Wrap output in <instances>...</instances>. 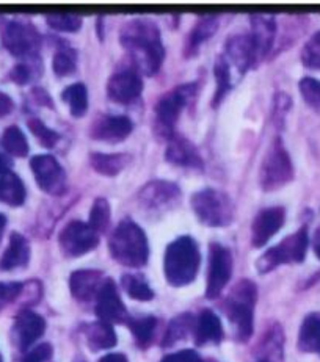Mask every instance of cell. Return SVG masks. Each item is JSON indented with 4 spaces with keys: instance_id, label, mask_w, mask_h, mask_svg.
I'll use <instances>...</instances> for the list:
<instances>
[{
    "instance_id": "cell-9",
    "label": "cell",
    "mask_w": 320,
    "mask_h": 362,
    "mask_svg": "<svg viewBox=\"0 0 320 362\" xmlns=\"http://www.w3.org/2000/svg\"><path fill=\"white\" fill-rule=\"evenodd\" d=\"M183 192L170 180H151L137 194V202L142 211L151 215H162L173 211L181 204Z\"/></svg>"
},
{
    "instance_id": "cell-32",
    "label": "cell",
    "mask_w": 320,
    "mask_h": 362,
    "mask_svg": "<svg viewBox=\"0 0 320 362\" xmlns=\"http://www.w3.org/2000/svg\"><path fill=\"white\" fill-rule=\"evenodd\" d=\"M129 329L132 332L135 342L142 346V349H147L151 344L152 337H154V331L157 327L156 317L152 315H142L135 318H129L127 320Z\"/></svg>"
},
{
    "instance_id": "cell-16",
    "label": "cell",
    "mask_w": 320,
    "mask_h": 362,
    "mask_svg": "<svg viewBox=\"0 0 320 362\" xmlns=\"http://www.w3.org/2000/svg\"><path fill=\"white\" fill-rule=\"evenodd\" d=\"M134 122L125 115H104L93 122L90 135L93 140L116 144L132 134Z\"/></svg>"
},
{
    "instance_id": "cell-48",
    "label": "cell",
    "mask_w": 320,
    "mask_h": 362,
    "mask_svg": "<svg viewBox=\"0 0 320 362\" xmlns=\"http://www.w3.org/2000/svg\"><path fill=\"white\" fill-rule=\"evenodd\" d=\"M11 160L8 157H6L5 154H2L0 152V176L2 175H6V173H10V168H11Z\"/></svg>"
},
{
    "instance_id": "cell-44",
    "label": "cell",
    "mask_w": 320,
    "mask_h": 362,
    "mask_svg": "<svg viewBox=\"0 0 320 362\" xmlns=\"http://www.w3.org/2000/svg\"><path fill=\"white\" fill-rule=\"evenodd\" d=\"M52 353L54 351L50 344H41L38 346H35L32 351H28L23 362H49L50 358H52Z\"/></svg>"
},
{
    "instance_id": "cell-47",
    "label": "cell",
    "mask_w": 320,
    "mask_h": 362,
    "mask_svg": "<svg viewBox=\"0 0 320 362\" xmlns=\"http://www.w3.org/2000/svg\"><path fill=\"white\" fill-rule=\"evenodd\" d=\"M99 362H129L125 354L121 353H110V354H105L104 358H101Z\"/></svg>"
},
{
    "instance_id": "cell-18",
    "label": "cell",
    "mask_w": 320,
    "mask_h": 362,
    "mask_svg": "<svg viewBox=\"0 0 320 362\" xmlns=\"http://www.w3.org/2000/svg\"><path fill=\"white\" fill-rule=\"evenodd\" d=\"M46 331V320L33 310H23L14 322L13 339L19 350H27Z\"/></svg>"
},
{
    "instance_id": "cell-34",
    "label": "cell",
    "mask_w": 320,
    "mask_h": 362,
    "mask_svg": "<svg viewBox=\"0 0 320 362\" xmlns=\"http://www.w3.org/2000/svg\"><path fill=\"white\" fill-rule=\"evenodd\" d=\"M2 146L6 151V154L13 157H25L28 154L27 136L18 126H10L5 129L2 135Z\"/></svg>"
},
{
    "instance_id": "cell-37",
    "label": "cell",
    "mask_w": 320,
    "mask_h": 362,
    "mask_svg": "<svg viewBox=\"0 0 320 362\" xmlns=\"http://www.w3.org/2000/svg\"><path fill=\"white\" fill-rule=\"evenodd\" d=\"M195 327V318L190 314H183L171 320L168 329H166V334L164 339V346H171L179 340L187 337L188 332H193Z\"/></svg>"
},
{
    "instance_id": "cell-52",
    "label": "cell",
    "mask_w": 320,
    "mask_h": 362,
    "mask_svg": "<svg viewBox=\"0 0 320 362\" xmlns=\"http://www.w3.org/2000/svg\"><path fill=\"white\" fill-rule=\"evenodd\" d=\"M0 362H4V361H2V354H0Z\"/></svg>"
},
{
    "instance_id": "cell-12",
    "label": "cell",
    "mask_w": 320,
    "mask_h": 362,
    "mask_svg": "<svg viewBox=\"0 0 320 362\" xmlns=\"http://www.w3.org/2000/svg\"><path fill=\"white\" fill-rule=\"evenodd\" d=\"M232 276V256L228 248L220 243H212L209 246V270L206 296L209 300H215L220 296L223 288L227 287Z\"/></svg>"
},
{
    "instance_id": "cell-13",
    "label": "cell",
    "mask_w": 320,
    "mask_h": 362,
    "mask_svg": "<svg viewBox=\"0 0 320 362\" xmlns=\"http://www.w3.org/2000/svg\"><path fill=\"white\" fill-rule=\"evenodd\" d=\"M30 168L42 192L58 197L67 190V173L54 156L40 154L32 157Z\"/></svg>"
},
{
    "instance_id": "cell-38",
    "label": "cell",
    "mask_w": 320,
    "mask_h": 362,
    "mask_svg": "<svg viewBox=\"0 0 320 362\" xmlns=\"http://www.w3.org/2000/svg\"><path fill=\"white\" fill-rule=\"evenodd\" d=\"M46 23L50 25L54 30L58 32H69L76 33L82 28L84 19L79 14H69V13H55V14H47Z\"/></svg>"
},
{
    "instance_id": "cell-11",
    "label": "cell",
    "mask_w": 320,
    "mask_h": 362,
    "mask_svg": "<svg viewBox=\"0 0 320 362\" xmlns=\"http://www.w3.org/2000/svg\"><path fill=\"white\" fill-rule=\"evenodd\" d=\"M58 245L67 257H80L99 245V234L88 223L69 221L58 235Z\"/></svg>"
},
{
    "instance_id": "cell-14",
    "label": "cell",
    "mask_w": 320,
    "mask_h": 362,
    "mask_svg": "<svg viewBox=\"0 0 320 362\" xmlns=\"http://www.w3.org/2000/svg\"><path fill=\"white\" fill-rule=\"evenodd\" d=\"M98 318L101 322L108 325L113 323H127L129 314L126 310L125 303L118 293V288L112 279H105L101 286L96 295V308H94Z\"/></svg>"
},
{
    "instance_id": "cell-31",
    "label": "cell",
    "mask_w": 320,
    "mask_h": 362,
    "mask_svg": "<svg viewBox=\"0 0 320 362\" xmlns=\"http://www.w3.org/2000/svg\"><path fill=\"white\" fill-rule=\"evenodd\" d=\"M214 74H215V81H217V88H215V96L212 100V105L218 107L223 99L227 98L228 91L232 88V74H231V64L227 60V57L223 54L218 57L215 62V68H214Z\"/></svg>"
},
{
    "instance_id": "cell-4",
    "label": "cell",
    "mask_w": 320,
    "mask_h": 362,
    "mask_svg": "<svg viewBox=\"0 0 320 362\" xmlns=\"http://www.w3.org/2000/svg\"><path fill=\"white\" fill-rule=\"evenodd\" d=\"M258 300V288L250 279H240L232 287L224 301V313L234 329V337L239 342H246L254 328V306Z\"/></svg>"
},
{
    "instance_id": "cell-7",
    "label": "cell",
    "mask_w": 320,
    "mask_h": 362,
    "mask_svg": "<svg viewBox=\"0 0 320 362\" xmlns=\"http://www.w3.org/2000/svg\"><path fill=\"white\" fill-rule=\"evenodd\" d=\"M294 179V165L281 139H276L261 163L259 185L264 192H275Z\"/></svg>"
},
{
    "instance_id": "cell-27",
    "label": "cell",
    "mask_w": 320,
    "mask_h": 362,
    "mask_svg": "<svg viewBox=\"0 0 320 362\" xmlns=\"http://www.w3.org/2000/svg\"><path fill=\"white\" fill-rule=\"evenodd\" d=\"M85 339L91 351L108 350L116 345V334L113 331V327L101 320L86 325Z\"/></svg>"
},
{
    "instance_id": "cell-39",
    "label": "cell",
    "mask_w": 320,
    "mask_h": 362,
    "mask_svg": "<svg viewBox=\"0 0 320 362\" xmlns=\"http://www.w3.org/2000/svg\"><path fill=\"white\" fill-rule=\"evenodd\" d=\"M27 126H28V129H30V132L36 136V140L41 143V146L54 148L58 143V140H60V135H58L55 130L47 127L45 122L38 118L28 119Z\"/></svg>"
},
{
    "instance_id": "cell-30",
    "label": "cell",
    "mask_w": 320,
    "mask_h": 362,
    "mask_svg": "<svg viewBox=\"0 0 320 362\" xmlns=\"http://www.w3.org/2000/svg\"><path fill=\"white\" fill-rule=\"evenodd\" d=\"M62 99L67 103L69 113L74 118H82L88 112V90L84 83H72L62 93Z\"/></svg>"
},
{
    "instance_id": "cell-45",
    "label": "cell",
    "mask_w": 320,
    "mask_h": 362,
    "mask_svg": "<svg viewBox=\"0 0 320 362\" xmlns=\"http://www.w3.org/2000/svg\"><path fill=\"white\" fill-rule=\"evenodd\" d=\"M160 362H205V361H202L200 354L193 350H183V351L168 354V356H165Z\"/></svg>"
},
{
    "instance_id": "cell-26",
    "label": "cell",
    "mask_w": 320,
    "mask_h": 362,
    "mask_svg": "<svg viewBox=\"0 0 320 362\" xmlns=\"http://www.w3.org/2000/svg\"><path fill=\"white\" fill-rule=\"evenodd\" d=\"M132 162V157L129 154H104V152H93L90 156V163L93 170L99 175L107 177L118 176L121 171L127 168V165Z\"/></svg>"
},
{
    "instance_id": "cell-49",
    "label": "cell",
    "mask_w": 320,
    "mask_h": 362,
    "mask_svg": "<svg viewBox=\"0 0 320 362\" xmlns=\"http://www.w3.org/2000/svg\"><path fill=\"white\" fill-rule=\"evenodd\" d=\"M312 250H314L317 259L320 260V224L314 230V235H312Z\"/></svg>"
},
{
    "instance_id": "cell-23",
    "label": "cell",
    "mask_w": 320,
    "mask_h": 362,
    "mask_svg": "<svg viewBox=\"0 0 320 362\" xmlns=\"http://www.w3.org/2000/svg\"><path fill=\"white\" fill-rule=\"evenodd\" d=\"M195 344L198 346L207 344H220L223 340V327L220 318L210 309H205L195 320Z\"/></svg>"
},
{
    "instance_id": "cell-35",
    "label": "cell",
    "mask_w": 320,
    "mask_h": 362,
    "mask_svg": "<svg viewBox=\"0 0 320 362\" xmlns=\"http://www.w3.org/2000/svg\"><path fill=\"white\" fill-rule=\"evenodd\" d=\"M125 292L137 301H151L154 298V292L149 287L148 281L142 274H125L121 279Z\"/></svg>"
},
{
    "instance_id": "cell-6",
    "label": "cell",
    "mask_w": 320,
    "mask_h": 362,
    "mask_svg": "<svg viewBox=\"0 0 320 362\" xmlns=\"http://www.w3.org/2000/svg\"><path fill=\"white\" fill-rule=\"evenodd\" d=\"M190 204L196 218L209 228L229 226L234 220V202L227 193L217 190V188H202V190L193 193Z\"/></svg>"
},
{
    "instance_id": "cell-17",
    "label": "cell",
    "mask_w": 320,
    "mask_h": 362,
    "mask_svg": "<svg viewBox=\"0 0 320 362\" xmlns=\"http://www.w3.org/2000/svg\"><path fill=\"white\" fill-rule=\"evenodd\" d=\"M286 209L285 207H268L261 211L251 226V243L254 248L264 246L270 238L278 234V230L285 226Z\"/></svg>"
},
{
    "instance_id": "cell-20",
    "label": "cell",
    "mask_w": 320,
    "mask_h": 362,
    "mask_svg": "<svg viewBox=\"0 0 320 362\" xmlns=\"http://www.w3.org/2000/svg\"><path fill=\"white\" fill-rule=\"evenodd\" d=\"M251 23V33L250 38L253 41L254 50H256V57L264 59V57L270 52L273 46L275 35H276V21L270 14H251L250 16Z\"/></svg>"
},
{
    "instance_id": "cell-36",
    "label": "cell",
    "mask_w": 320,
    "mask_h": 362,
    "mask_svg": "<svg viewBox=\"0 0 320 362\" xmlns=\"http://www.w3.org/2000/svg\"><path fill=\"white\" fill-rule=\"evenodd\" d=\"M110 221H112V209H110V204H108V201L104 198L94 199L91 212H90V221H88L91 229L96 234H104L105 230L110 228Z\"/></svg>"
},
{
    "instance_id": "cell-1",
    "label": "cell",
    "mask_w": 320,
    "mask_h": 362,
    "mask_svg": "<svg viewBox=\"0 0 320 362\" xmlns=\"http://www.w3.org/2000/svg\"><path fill=\"white\" fill-rule=\"evenodd\" d=\"M120 42L132 60L137 72L154 76L162 68L165 49L159 27L149 19L129 21L120 30Z\"/></svg>"
},
{
    "instance_id": "cell-15",
    "label": "cell",
    "mask_w": 320,
    "mask_h": 362,
    "mask_svg": "<svg viewBox=\"0 0 320 362\" xmlns=\"http://www.w3.org/2000/svg\"><path fill=\"white\" fill-rule=\"evenodd\" d=\"M142 91L143 81L134 69L115 72L107 82V98L116 104H132L142 96Z\"/></svg>"
},
{
    "instance_id": "cell-22",
    "label": "cell",
    "mask_w": 320,
    "mask_h": 362,
    "mask_svg": "<svg viewBox=\"0 0 320 362\" xmlns=\"http://www.w3.org/2000/svg\"><path fill=\"white\" fill-rule=\"evenodd\" d=\"M104 281L99 270H77L69 276V291L77 301L86 303L96 298Z\"/></svg>"
},
{
    "instance_id": "cell-10",
    "label": "cell",
    "mask_w": 320,
    "mask_h": 362,
    "mask_svg": "<svg viewBox=\"0 0 320 362\" xmlns=\"http://www.w3.org/2000/svg\"><path fill=\"white\" fill-rule=\"evenodd\" d=\"M2 40L6 50H8L11 55L18 57V59H38V52L41 47V35L32 24L13 21V23L6 24L2 33Z\"/></svg>"
},
{
    "instance_id": "cell-41",
    "label": "cell",
    "mask_w": 320,
    "mask_h": 362,
    "mask_svg": "<svg viewBox=\"0 0 320 362\" xmlns=\"http://www.w3.org/2000/svg\"><path fill=\"white\" fill-rule=\"evenodd\" d=\"M302 63L308 69L320 71V30L309 38L302 50Z\"/></svg>"
},
{
    "instance_id": "cell-42",
    "label": "cell",
    "mask_w": 320,
    "mask_h": 362,
    "mask_svg": "<svg viewBox=\"0 0 320 362\" xmlns=\"http://www.w3.org/2000/svg\"><path fill=\"white\" fill-rule=\"evenodd\" d=\"M36 60V59H35ZM35 60H27L25 63H21L10 72V78L18 85H27L32 82L35 77L40 76L41 64H36Z\"/></svg>"
},
{
    "instance_id": "cell-46",
    "label": "cell",
    "mask_w": 320,
    "mask_h": 362,
    "mask_svg": "<svg viewBox=\"0 0 320 362\" xmlns=\"http://www.w3.org/2000/svg\"><path fill=\"white\" fill-rule=\"evenodd\" d=\"M14 108V103L13 99L8 96V94L5 93H0V118L6 117V115H10Z\"/></svg>"
},
{
    "instance_id": "cell-3",
    "label": "cell",
    "mask_w": 320,
    "mask_h": 362,
    "mask_svg": "<svg viewBox=\"0 0 320 362\" xmlns=\"http://www.w3.org/2000/svg\"><path fill=\"white\" fill-rule=\"evenodd\" d=\"M200 248L192 237L184 235L166 246L164 272L170 286L183 287L195 281L200 269Z\"/></svg>"
},
{
    "instance_id": "cell-25",
    "label": "cell",
    "mask_w": 320,
    "mask_h": 362,
    "mask_svg": "<svg viewBox=\"0 0 320 362\" xmlns=\"http://www.w3.org/2000/svg\"><path fill=\"white\" fill-rule=\"evenodd\" d=\"M30 260V245L27 238L18 233H13L10 237L8 248L5 250L0 259V270L11 272L16 269H24Z\"/></svg>"
},
{
    "instance_id": "cell-40",
    "label": "cell",
    "mask_w": 320,
    "mask_h": 362,
    "mask_svg": "<svg viewBox=\"0 0 320 362\" xmlns=\"http://www.w3.org/2000/svg\"><path fill=\"white\" fill-rule=\"evenodd\" d=\"M300 94L304 103H307L311 108L320 112V81L314 77H303L300 83Z\"/></svg>"
},
{
    "instance_id": "cell-50",
    "label": "cell",
    "mask_w": 320,
    "mask_h": 362,
    "mask_svg": "<svg viewBox=\"0 0 320 362\" xmlns=\"http://www.w3.org/2000/svg\"><path fill=\"white\" fill-rule=\"evenodd\" d=\"M5 226H6V216L4 214H0V240H2Z\"/></svg>"
},
{
    "instance_id": "cell-43",
    "label": "cell",
    "mask_w": 320,
    "mask_h": 362,
    "mask_svg": "<svg viewBox=\"0 0 320 362\" xmlns=\"http://www.w3.org/2000/svg\"><path fill=\"white\" fill-rule=\"evenodd\" d=\"M23 288L24 284L21 282H0V313L18 298Z\"/></svg>"
},
{
    "instance_id": "cell-29",
    "label": "cell",
    "mask_w": 320,
    "mask_h": 362,
    "mask_svg": "<svg viewBox=\"0 0 320 362\" xmlns=\"http://www.w3.org/2000/svg\"><path fill=\"white\" fill-rule=\"evenodd\" d=\"M298 349L307 353H320V314H309L298 332Z\"/></svg>"
},
{
    "instance_id": "cell-19",
    "label": "cell",
    "mask_w": 320,
    "mask_h": 362,
    "mask_svg": "<svg viewBox=\"0 0 320 362\" xmlns=\"http://www.w3.org/2000/svg\"><path fill=\"white\" fill-rule=\"evenodd\" d=\"M223 55L227 57L231 66H236L240 74H245L258 62L256 50H254L250 35L231 36L227 41V47H224Z\"/></svg>"
},
{
    "instance_id": "cell-2",
    "label": "cell",
    "mask_w": 320,
    "mask_h": 362,
    "mask_svg": "<svg viewBox=\"0 0 320 362\" xmlns=\"http://www.w3.org/2000/svg\"><path fill=\"white\" fill-rule=\"evenodd\" d=\"M112 257L116 262L130 267V269H140L147 265L149 259V245L144 230L132 220H122L108 242Z\"/></svg>"
},
{
    "instance_id": "cell-21",
    "label": "cell",
    "mask_w": 320,
    "mask_h": 362,
    "mask_svg": "<svg viewBox=\"0 0 320 362\" xmlns=\"http://www.w3.org/2000/svg\"><path fill=\"white\" fill-rule=\"evenodd\" d=\"M165 158L168 163L181 166V168L200 170L205 165L195 144L190 140L184 139V136L176 135L168 141V146H166L165 151Z\"/></svg>"
},
{
    "instance_id": "cell-8",
    "label": "cell",
    "mask_w": 320,
    "mask_h": 362,
    "mask_svg": "<svg viewBox=\"0 0 320 362\" xmlns=\"http://www.w3.org/2000/svg\"><path fill=\"white\" fill-rule=\"evenodd\" d=\"M308 245H309V238H308L307 228L297 230L295 234L286 237L285 240L273 246V248L267 250L264 255L259 257L256 264L258 272L268 273L282 264L303 262L308 251Z\"/></svg>"
},
{
    "instance_id": "cell-5",
    "label": "cell",
    "mask_w": 320,
    "mask_h": 362,
    "mask_svg": "<svg viewBox=\"0 0 320 362\" xmlns=\"http://www.w3.org/2000/svg\"><path fill=\"white\" fill-rule=\"evenodd\" d=\"M196 85L185 83L168 91L159 99L154 108V134L159 140H171L181 113L195 96Z\"/></svg>"
},
{
    "instance_id": "cell-51",
    "label": "cell",
    "mask_w": 320,
    "mask_h": 362,
    "mask_svg": "<svg viewBox=\"0 0 320 362\" xmlns=\"http://www.w3.org/2000/svg\"><path fill=\"white\" fill-rule=\"evenodd\" d=\"M258 362H268V361H264V359H259Z\"/></svg>"
},
{
    "instance_id": "cell-24",
    "label": "cell",
    "mask_w": 320,
    "mask_h": 362,
    "mask_svg": "<svg viewBox=\"0 0 320 362\" xmlns=\"http://www.w3.org/2000/svg\"><path fill=\"white\" fill-rule=\"evenodd\" d=\"M218 25H220V16H217V14H207V16H201L196 21V24L193 25L185 41L184 55L195 57L198 54L201 46L217 33Z\"/></svg>"
},
{
    "instance_id": "cell-33",
    "label": "cell",
    "mask_w": 320,
    "mask_h": 362,
    "mask_svg": "<svg viewBox=\"0 0 320 362\" xmlns=\"http://www.w3.org/2000/svg\"><path fill=\"white\" fill-rule=\"evenodd\" d=\"M77 68V52L68 45L57 49L52 60V69L57 77H68L74 74Z\"/></svg>"
},
{
    "instance_id": "cell-28",
    "label": "cell",
    "mask_w": 320,
    "mask_h": 362,
    "mask_svg": "<svg viewBox=\"0 0 320 362\" xmlns=\"http://www.w3.org/2000/svg\"><path fill=\"white\" fill-rule=\"evenodd\" d=\"M25 185L14 173L0 176V202L11 207H19L25 202Z\"/></svg>"
}]
</instances>
